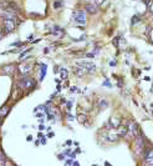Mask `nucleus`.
I'll list each match as a JSON object with an SVG mask.
<instances>
[{"label": "nucleus", "mask_w": 153, "mask_h": 166, "mask_svg": "<svg viewBox=\"0 0 153 166\" xmlns=\"http://www.w3.org/2000/svg\"><path fill=\"white\" fill-rule=\"evenodd\" d=\"M62 6V3H59V1H54V8L55 9H59V8Z\"/></svg>", "instance_id": "nucleus-19"}, {"label": "nucleus", "mask_w": 153, "mask_h": 166, "mask_svg": "<svg viewBox=\"0 0 153 166\" xmlns=\"http://www.w3.org/2000/svg\"><path fill=\"white\" fill-rule=\"evenodd\" d=\"M111 125H112L113 127H118L119 126V120L112 118V119H111Z\"/></svg>", "instance_id": "nucleus-16"}, {"label": "nucleus", "mask_w": 153, "mask_h": 166, "mask_svg": "<svg viewBox=\"0 0 153 166\" xmlns=\"http://www.w3.org/2000/svg\"><path fill=\"white\" fill-rule=\"evenodd\" d=\"M0 124H1V120H0Z\"/></svg>", "instance_id": "nucleus-26"}, {"label": "nucleus", "mask_w": 153, "mask_h": 166, "mask_svg": "<svg viewBox=\"0 0 153 166\" xmlns=\"http://www.w3.org/2000/svg\"><path fill=\"white\" fill-rule=\"evenodd\" d=\"M14 71H15L14 65H6V66H4L3 70H1V73H4V74H8V75H10V74H13Z\"/></svg>", "instance_id": "nucleus-10"}, {"label": "nucleus", "mask_w": 153, "mask_h": 166, "mask_svg": "<svg viewBox=\"0 0 153 166\" xmlns=\"http://www.w3.org/2000/svg\"><path fill=\"white\" fill-rule=\"evenodd\" d=\"M15 29V23L14 20H9V19H5L4 20V26H3V33L4 34H9Z\"/></svg>", "instance_id": "nucleus-4"}, {"label": "nucleus", "mask_w": 153, "mask_h": 166, "mask_svg": "<svg viewBox=\"0 0 153 166\" xmlns=\"http://www.w3.org/2000/svg\"><path fill=\"white\" fill-rule=\"evenodd\" d=\"M8 113H9V107H8V106H4V107L0 109V115H1V116H5Z\"/></svg>", "instance_id": "nucleus-15"}, {"label": "nucleus", "mask_w": 153, "mask_h": 166, "mask_svg": "<svg viewBox=\"0 0 153 166\" xmlns=\"http://www.w3.org/2000/svg\"><path fill=\"white\" fill-rule=\"evenodd\" d=\"M148 8H150V10L153 13V0H152V1H151L150 4H148Z\"/></svg>", "instance_id": "nucleus-23"}, {"label": "nucleus", "mask_w": 153, "mask_h": 166, "mask_svg": "<svg viewBox=\"0 0 153 166\" xmlns=\"http://www.w3.org/2000/svg\"><path fill=\"white\" fill-rule=\"evenodd\" d=\"M137 21H139V18H137V16H133V18H132V24H136Z\"/></svg>", "instance_id": "nucleus-21"}, {"label": "nucleus", "mask_w": 153, "mask_h": 166, "mask_svg": "<svg viewBox=\"0 0 153 166\" xmlns=\"http://www.w3.org/2000/svg\"><path fill=\"white\" fill-rule=\"evenodd\" d=\"M128 132L133 136V138H136V136H138L139 135V127H138V125L136 122H133V121H131L130 122V125H128Z\"/></svg>", "instance_id": "nucleus-6"}, {"label": "nucleus", "mask_w": 153, "mask_h": 166, "mask_svg": "<svg viewBox=\"0 0 153 166\" xmlns=\"http://www.w3.org/2000/svg\"><path fill=\"white\" fill-rule=\"evenodd\" d=\"M127 132H128V129L127 127H119L118 130H117V135L122 138V136H126Z\"/></svg>", "instance_id": "nucleus-12"}, {"label": "nucleus", "mask_w": 153, "mask_h": 166, "mask_svg": "<svg viewBox=\"0 0 153 166\" xmlns=\"http://www.w3.org/2000/svg\"><path fill=\"white\" fill-rule=\"evenodd\" d=\"M46 73V65H41V70H40V75H39V80H43Z\"/></svg>", "instance_id": "nucleus-13"}, {"label": "nucleus", "mask_w": 153, "mask_h": 166, "mask_svg": "<svg viewBox=\"0 0 153 166\" xmlns=\"http://www.w3.org/2000/svg\"><path fill=\"white\" fill-rule=\"evenodd\" d=\"M143 160H144V164L147 166H153V149L146 147V151H144V155H143Z\"/></svg>", "instance_id": "nucleus-3"}, {"label": "nucleus", "mask_w": 153, "mask_h": 166, "mask_svg": "<svg viewBox=\"0 0 153 166\" xmlns=\"http://www.w3.org/2000/svg\"><path fill=\"white\" fill-rule=\"evenodd\" d=\"M4 161H5V156L0 152V164H4Z\"/></svg>", "instance_id": "nucleus-20"}, {"label": "nucleus", "mask_w": 153, "mask_h": 166, "mask_svg": "<svg viewBox=\"0 0 153 166\" xmlns=\"http://www.w3.org/2000/svg\"><path fill=\"white\" fill-rule=\"evenodd\" d=\"M20 86H21L23 89H32L35 86V81L30 77H24V79H21V81H20Z\"/></svg>", "instance_id": "nucleus-5"}, {"label": "nucleus", "mask_w": 153, "mask_h": 166, "mask_svg": "<svg viewBox=\"0 0 153 166\" xmlns=\"http://www.w3.org/2000/svg\"><path fill=\"white\" fill-rule=\"evenodd\" d=\"M86 73H87V70H86L84 66H81L80 64H78V66L73 68V74H75L76 76H84Z\"/></svg>", "instance_id": "nucleus-7"}, {"label": "nucleus", "mask_w": 153, "mask_h": 166, "mask_svg": "<svg viewBox=\"0 0 153 166\" xmlns=\"http://www.w3.org/2000/svg\"><path fill=\"white\" fill-rule=\"evenodd\" d=\"M72 20L77 24H85L86 23V14L82 10H75L72 14Z\"/></svg>", "instance_id": "nucleus-2"}, {"label": "nucleus", "mask_w": 153, "mask_h": 166, "mask_svg": "<svg viewBox=\"0 0 153 166\" xmlns=\"http://www.w3.org/2000/svg\"><path fill=\"white\" fill-rule=\"evenodd\" d=\"M85 9L89 14H96L97 13V5L96 4H87Z\"/></svg>", "instance_id": "nucleus-9"}, {"label": "nucleus", "mask_w": 153, "mask_h": 166, "mask_svg": "<svg viewBox=\"0 0 153 166\" xmlns=\"http://www.w3.org/2000/svg\"><path fill=\"white\" fill-rule=\"evenodd\" d=\"M134 151L136 155L143 156L144 151H146V140H144V136L142 134H139L138 136L134 138Z\"/></svg>", "instance_id": "nucleus-1"}, {"label": "nucleus", "mask_w": 153, "mask_h": 166, "mask_svg": "<svg viewBox=\"0 0 153 166\" xmlns=\"http://www.w3.org/2000/svg\"><path fill=\"white\" fill-rule=\"evenodd\" d=\"M30 68H31V66L29 65V64H24V65H20V68H19V71L21 73V74H27L29 71H30Z\"/></svg>", "instance_id": "nucleus-11"}, {"label": "nucleus", "mask_w": 153, "mask_h": 166, "mask_svg": "<svg viewBox=\"0 0 153 166\" xmlns=\"http://www.w3.org/2000/svg\"><path fill=\"white\" fill-rule=\"evenodd\" d=\"M80 65L84 66V68L87 70V73H93L95 70H96V65L92 64V63H87V61H84V63H81Z\"/></svg>", "instance_id": "nucleus-8"}, {"label": "nucleus", "mask_w": 153, "mask_h": 166, "mask_svg": "<svg viewBox=\"0 0 153 166\" xmlns=\"http://www.w3.org/2000/svg\"><path fill=\"white\" fill-rule=\"evenodd\" d=\"M67 70H66V69H61L60 70V76H61V79H66V77H67Z\"/></svg>", "instance_id": "nucleus-17"}, {"label": "nucleus", "mask_w": 153, "mask_h": 166, "mask_svg": "<svg viewBox=\"0 0 153 166\" xmlns=\"http://www.w3.org/2000/svg\"><path fill=\"white\" fill-rule=\"evenodd\" d=\"M76 89H77V88H71V93H75V91H77Z\"/></svg>", "instance_id": "nucleus-24"}, {"label": "nucleus", "mask_w": 153, "mask_h": 166, "mask_svg": "<svg viewBox=\"0 0 153 166\" xmlns=\"http://www.w3.org/2000/svg\"><path fill=\"white\" fill-rule=\"evenodd\" d=\"M1 39H3V33L0 31V40H1Z\"/></svg>", "instance_id": "nucleus-25"}, {"label": "nucleus", "mask_w": 153, "mask_h": 166, "mask_svg": "<svg viewBox=\"0 0 153 166\" xmlns=\"http://www.w3.org/2000/svg\"><path fill=\"white\" fill-rule=\"evenodd\" d=\"M77 119H78V121H80L81 124H84V122L86 121V115H85V114H84V115L81 114V115H78V118H77Z\"/></svg>", "instance_id": "nucleus-18"}, {"label": "nucleus", "mask_w": 153, "mask_h": 166, "mask_svg": "<svg viewBox=\"0 0 153 166\" xmlns=\"http://www.w3.org/2000/svg\"><path fill=\"white\" fill-rule=\"evenodd\" d=\"M107 106H108V102H107L105 99H100V107L101 109H106Z\"/></svg>", "instance_id": "nucleus-14"}, {"label": "nucleus", "mask_w": 153, "mask_h": 166, "mask_svg": "<svg viewBox=\"0 0 153 166\" xmlns=\"http://www.w3.org/2000/svg\"><path fill=\"white\" fill-rule=\"evenodd\" d=\"M93 1H95V4H96V5H101V4L105 1V0H93Z\"/></svg>", "instance_id": "nucleus-22"}]
</instances>
